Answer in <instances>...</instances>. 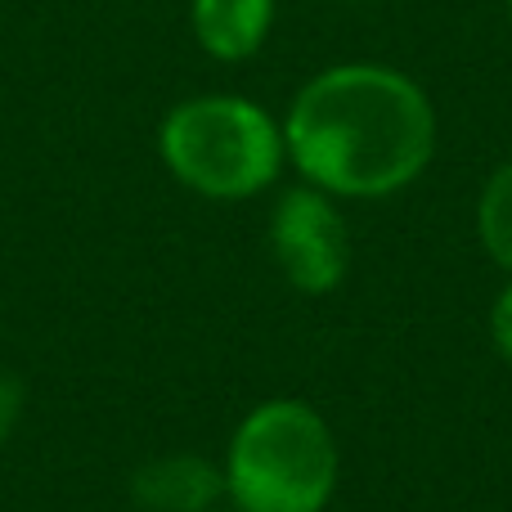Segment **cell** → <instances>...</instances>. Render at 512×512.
Wrapping results in <instances>:
<instances>
[{
	"mask_svg": "<svg viewBox=\"0 0 512 512\" xmlns=\"http://www.w3.org/2000/svg\"><path fill=\"white\" fill-rule=\"evenodd\" d=\"M216 512H221V508H216Z\"/></svg>",
	"mask_w": 512,
	"mask_h": 512,
	"instance_id": "7c38bea8",
	"label": "cell"
},
{
	"mask_svg": "<svg viewBox=\"0 0 512 512\" xmlns=\"http://www.w3.org/2000/svg\"><path fill=\"white\" fill-rule=\"evenodd\" d=\"M283 149L301 180L333 198H391L436 153V108L409 72L387 63H337L292 95Z\"/></svg>",
	"mask_w": 512,
	"mask_h": 512,
	"instance_id": "6da1fadb",
	"label": "cell"
},
{
	"mask_svg": "<svg viewBox=\"0 0 512 512\" xmlns=\"http://www.w3.org/2000/svg\"><path fill=\"white\" fill-rule=\"evenodd\" d=\"M221 472L234 512H324L333 504L342 454L315 405L279 396L248 409L234 427Z\"/></svg>",
	"mask_w": 512,
	"mask_h": 512,
	"instance_id": "7a4b0ae2",
	"label": "cell"
},
{
	"mask_svg": "<svg viewBox=\"0 0 512 512\" xmlns=\"http://www.w3.org/2000/svg\"><path fill=\"white\" fill-rule=\"evenodd\" d=\"M140 512H216L225 499V472L203 454H158L126 481Z\"/></svg>",
	"mask_w": 512,
	"mask_h": 512,
	"instance_id": "5b68a950",
	"label": "cell"
},
{
	"mask_svg": "<svg viewBox=\"0 0 512 512\" xmlns=\"http://www.w3.org/2000/svg\"><path fill=\"white\" fill-rule=\"evenodd\" d=\"M508 18H512V0H508Z\"/></svg>",
	"mask_w": 512,
	"mask_h": 512,
	"instance_id": "30bf717a",
	"label": "cell"
},
{
	"mask_svg": "<svg viewBox=\"0 0 512 512\" xmlns=\"http://www.w3.org/2000/svg\"><path fill=\"white\" fill-rule=\"evenodd\" d=\"M279 0H189V27L203 54L243 63L265 45Z\"/></svg>",
	"mask_w": 512,
	"mask_h": 512,
	"instance_id": "8992f818",
	"label": "cell"
},
{
	"mask_svg": "<svg viewBox=\"0 0 512 512\" xmlns=\"http://www.w3.org/2000/svg\"><path fill=\"white\" fill-rule=\"evenodd\" d=\"M477 239L490 261L512 274V158L490 171L477 198Z\"/></svg>",
	"mask_w": 512,
	"mask_h": 512,
	"instance_id": "52a82bcc",
	"label": "cell"
},
{
	"mask_svg": "<svg viewBox=\"0 0 512 512\" xmlns=\"http://www.w3.org/2000/svg\"><path fill=\"white\" fill-rule=\"evenodd\" d=\"M270 252L279 261L283 279L306 297H324L346 279L351 243H346V221L337 212L333 194L306 185L279 194L270 212Z\"/></svg>",
	"mask_w": 512,
	"mask_h": 512,
	"instance_id": "277c9868",
	"label": "cell"
},
{
	"mask_svg": "<svg viewBox=\"0 0 512 512\" xmlns=\"http://www.w3.org/2000/svg\"><path fill=\"white\" fill-rule=\"evenodd\" d=\"M346 5H360V0H346Z\"/></svg>",
	"mask_w": 512,
	"mask_h": 512,
	"instance_id": "8fae6325",
	"label": "cell"
},
{
	"mask_svg": "<svg viewBox=\"0 0 512 512\" xmlns=\"http://www.w3.org/2000/svg\"><path fill=\"white\" fill-rule=\"evenodd\" d=\"M23 409H27L23 378H14V373H0V454H5V445L14 441L18 423H23Z\"/></svg>",
	"mask_w": 512,
	"mask_h": 512,
	"instance_id": "ba28073f",
	"label": "cell"
},
{
	"mask_svg": "<svg viewBox=\"0 0 512 512\" xmlns=\"http://www.w3.org/2000/svg\"><path fill=\"white\" fill-rule=\"evenodd\" d=\"M162 167L189 194L243 203L279 180L288 149L283 126L248 95H194L167 108L158 126Z\"/></svg>",
	"mask_w": 512,
	"mask_h": 512,
	"instance_id": "3957f363",
	"label": "cell"
},
{
	"mask_svg": "<svg viewBox=\"0 0 512 512\" xmlns=\"http://www.w3.org/2000/svg\"><path fill=\"white\" fill-rule=\"evenodd\" d=\"M490 342L504 355V364H512V283L495 297V306H490Z\"/></svg>",
	"mask_w": 512,
	"mask_h": 512,
	"instance_id": "9c48e42d",
	"label": "cell"
}]
</instances>
